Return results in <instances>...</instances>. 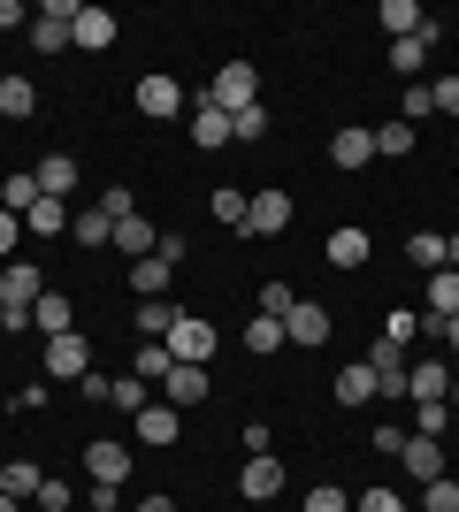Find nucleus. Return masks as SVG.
Listing matches in <instances>:
<instances>
[{
  "label": "nucleus",
  "instance_id": "1",
  "mask_svg": "<svg viewBox=\"0 0 459 512\" xmlns=\"http://www.w3.org/2000/svg\"><path fill=\"white\" fill-rule=\"evenodd\" d=\"M253 100H261V69H253V62H222L215 85H207V107L238 115V107H253Z\"/></svg>",
  "mask_w": 459,
  "mask_h": 512
},
{
  "label": "nucleus",
  "instance_id": "2",
  "mask_svg": "<svg viewBox=\"0 0 459 512\" xmlns=\"http://www.w3.org/2000/svg\"><path fill=\"white\" fill-rule=\"evenodd\" d=\"M77 8H85V0H46L39 16H31V46H39V54L77 46Z\"/></svg>",
  "mask_w": 459,
  "mask_h": 512
},
{
  "label": "nucleus",
  "instance_id": "3",
  "mask_svg": "<svg viewBox=\"0 0 459 512\" xmlns=\"http://www.w3.org/2000/svg\"><path fill=\"white\" fill-rule=\"evenodd\" d=\"M46 375H54V383H85L92 375V344L77 337V329H69V337H46Z\"/></svg>",
  "mask_w": 459,
  "mask_h": 512
},
{
  "label": "nucleus",
  "instance_id": "4",
  "mask_svg": "<svg viewBox=\"0 0 459 512\" xmlns=\"http://www.w3.org/2000/svg\"><path fill=\"white\" fill-rule=\"evenodd\" d=\"M169 360L207 367V360H215V329H207L199 314H176V329H169Z\"/></svg>",
  "mask_w": 459,
  "mask_h": 512
},
{
  "label": "nucleus",
  "instance_id": "5",
  "mask_svg": "<svg viewBox=\"0 0 459 512\" xmlns=\"http://www.w3.org/2000/svg\"><path fill=\"white\" fill-rule=\"evenodd\" d=\"M368 367H375V398H406V375H414V367H406V352H398L391 337L368 344Z\"/></svg>",
  "mask_w": 459,
  "mask_h": 512
},
{
  "label": "nucleus",
  "instance_id": "6",
  "mask_svg": "<svg viewBox=\"0 0 459 512\" xmlns=\"http://www.w3.org/2000/svg\"><path fill=\"white\" fill-rule=\"evenodd\" d=\"M138 115L146 123H176L184 115V85L176 77H138Z\"/></svg>",
  "mask_w": 459,
  "mask_h": 512
},
{
  "label": "nucleus",
  "instance_id": "7",
  "mask_svg": "<svg viewBox=\"0 0 459 512\" xmlns=\"http://www.w3.org/2000/svg\"><path fill=\"white\" fill-rule=\"evenodd\" d=\"M291 230V192H253L245 207V237H284Z\"/></svg>",
  "mask_w": 459,
  "mask_h": 512
},
{
  "label": "nucleus",
  "instance_id": "8",
  "mask_svg": "<svg viewBox=\"0 0 459 512\" xmlns=\"http://www.w3.org/2000/svg\"><path fill=\"white\" fill-rule=\"evenodd\" d=\"M238 490L253 497V505H268V497L284 490V459H276V451H253V459H245V474H238Z\"/></svg>",
  "mask_w": 459,
  "mask_h": 512
},
{
  "label": "nucleus",
  "instance_id": "9",
  "mask_svg": "<svg viewBox=\"0 0 459 512\" xmlns=\"http://www.w3.org/2000/svg\"><path fill=\"white\" fill-rule=\"evenodd\" d=\"M85 474H92V482H115V490H123V482H131V451L100 436V444H85Z\"/></svg>",
  "mask_w": 459,
  "mask_h": 512
},
{
  "label": "nucleus",
  "instance_id": "10",
  "mask_svg": "<svg viewBox=\"0 0 459 512\" xmlns=\"http://www.w3.org/2000/svg\"><path fill=\"white\" fill-rule=\"evenodd\" d=\"M39 291H46V276L31 260H8V268H0V299L8 306H39Z\"/></svg>",
  "mask_w": 459,
  "mask_h": 512
},
{
  "label": "nucleus",
  "instance_id": "11",
  "mask_svg": "<svg viewBox=\"0 0 459 512\" xmlns=\"http://www.w3.org/2000/svg\"><path fill=\"white\" fill-rule=\"evenodd\" d=\"M398 467L414 474V482H437V474H444V444H437V436H406V451H398Z\"/></svg>",
  "mask_w": 459,
  "mask_h": 512
},
{
  "label": "nucleus",
  "instance_id": "12",
  "mask_svg": "<svg viewBox=\"0 0 459 512\" xmlns=\"http://www.w3.org/2000/svg\"><path fill=\"white\" fill-rule=\"evenodd\" d=\"M69 237H77L85 253H100V245H115V214L108 207H77L69 214Z\"/></svg>",
  "mask_w": 459,
  "mask_h": 512
},
{
  "label": "nucleus",
  "instance_id": "13",
  "mask_svg": "<svg viewBox=\"0 0 459 512\" xmlns=\"http://www.w3.org/2000/svg\"><path fill=\"white\" fill-rule=\"evenodd\" d=\"M329 161H337V169H368L375 161V130H337V138H329Z\"/></svg>",
  "mask_w": 459,
  "mask_h": 512
},
{
  "label": "nucleus",
  "instance_id": "14",
  "mask_svg": "<svg viewBox=\"0 0 459 512\" xmlns=\"http://www.w3.org/2000/svg\"><path fill=\"white\" fill-rule=\"evenodd\" d=\"M161 383H169V398H161V406H176V413H184V406H199V398H207V367H184V360H176L169 375H161Z\"/></svg>",
  "mask_w": 459,
  "mask_h": 512
},
{
  "label": "nucleus",
  "instance_id": "15",
  "mask_svg": "<svg viewBox=\"0 0 459 512\" xmlns=\"http://www.w3.org/2000/svg\"><path fill=\"white\" fill-rule=\"evenodd\" d=\"M115 31H123V23H115L108 8H77V46H85V54H108Z\"/></svg>",
  "mask_w": 459,
  "mask_h": 512
},
{
  "label": "nucleus",
  "instance_id": "16",
  "mask_svg": "<svg viewBox=\"0 0 459 512\" xmlns=\"http://www.w3.org/2000/svg\"><path fill=\"white\" fill-rule=\"evenodd\" d=\"M444 390H452V367H444V360H414L406 398H414V406H429V398H444Z\"/></svg>",
  "mask_w": 459,
  "mask_h": 512
},
{
  "label": "nucleus",
  "instance_id": "17",
  "mask_svg": "<svg viewBox=\"0 0 459 512\" xmlns=\"http://www.w3.org/2000/svg\"><path fill=\"white\" fill-rule=\"evenodd\" d=\"M176 436H184V413H176V406H146V413H138V444L161 451V444H176Z\"/></svg>",
  "mask_w": 459,
  "mask_h": 512
},
{
  "label": "nucleus",
  "instance_id": "18",
  "mask_svg": "<svg viewBox=\"0 0 459 512\" xmlns=\"http://www.w3.org/2000/svg\"><path fill=\"white\" fill-rule=\"evenodd\" d=\"M284 329H291V344H329V306L299 299V306H291V321H284Z\"/></svg>",
  "mask_w": 459,
  "mask_h": 512
},
{
  "label": "nucleus",
  "instance_id": "19",
  "mask_svg": "<svg viewBox=\"0 0 459 512\" xmlns=\"http://www.w3.org/2000/svg\"><path fill=\"white\" fill-rule=\"evenodd\" d=\"M153 245H161V230H153L146 214H123V222H115V253H131V260H146Z\"/></svg>",
  "mask_w": 459,
  "mask_h": 512
},
{
  "label": "nucleus",
  "instance_id": "20",
  "mask_svg": "<svg viewBox=\"0 0 459 512\" xmlns=\"http://www.w3.org/2000/svg\"><path fill=\"white\" fill-rule=\"evenodd\" d=\"M192 146H199V153H222V146H230V115H222V107L199 100V115H192Z\"/></svg>",
  "mask_w": 459,
  "mask_h": 512
},
{
  "label": "nucleus",
  "instance_id": "21",
  "mask_svg": "<svg viewBox=\"0 0 459 512\" xmlns=\"http://www.w3.org/2000/svg\"><path fill=\"white\" fill-rule=\"evenodd\" d=\"M31 176H39V192H46V199H69V192H77V161H69V153H46Z\"/></svg>",
  "mask_w": 459,
  "mask_h": 512
},
{
  "label": "nucleus",
  "instance_id": "22",
  "mask_svg": "<svg viewBox=\"0 0 459 512\" xmlns=\"http://www.w3.org/2000/svg\"><path fill=\"white\" fill-rule=\"evenodd\" d=\"M69 321H77V306H69L62 291H39V306H31V329H46V337H69Z\"/></svg>",
  "mask_w": 459,
  "mask_h": 512
},
{
  "label": "nucleus",
  "instance_id": "23",
  "mask_svg": "<svg viewBox=\"0 0 459 512\" xmlns=\"http://www.w3.org/2000/svg\"><path fill=\"white\" fill-rule=\"evenodd\" d=\"M284 344H291V329L276 314H253V321H245V352H261V360H268V352H284Z\"/></svg>",
  "mask_w": 459,
  "mask_h": 512
},
{
  "label": "nucleus",
  "instance_id": "24",
  "mask_svg": "<svg viewBox=\"0 0 459 512\" xmlns=\"http://www.w3.org/2000/svg\"><path fill=\"white\" fill-rule=\"evenodd\" d=\"M383 31H391V39H421V31H429V16H421L414 0H383Z\"/></svg>",
  "mask_w": 459,
  "mask_h": 512
},
{
  "label": "nucleus",
  "instance_id": "25",
  "mask_svg": "<svg viewBox=\"0 0 459 512\" xmlns=\"http://www.w3.org/2000/svg\"><path fill=\"white\" fill-rule=\"evenodd\" d=\"M459 314V268H437L429 276V321H452Z\"/></svg>",
  "mask_w": 459,
  "mask_h": 512
},
{
  "label": "nucleus",
  "instance_id": "26",
  "mask_svg": "<svg viewBox=\"0 0 459 512\" xmlns=\"http://www.w3.org/2000/svg\"><path fill=\"white\" fill-rule=\"evenodd\" d=\"M368 398H375V367L352 360L345 375H337V406H368Z\"/></svg>",
  "mask_w": 459,
  "mask_h": 512
},
{
  "label": "nucleus",
  "instance_id": "27",
  "mask_svg": "<svg viewBox=\"0 0 459 512\" xmlns=\"http://www.w3.org/2000/svg\"><path fill=\"white\" fill-rule=\"evenodd\" d=\"M169 276H176V268H169V260H161V253L131 260V283H138V299H161V291H169Z\"/></svg>",
  "mask_w": 459,
  "mask_h": 512
},
{
  "label": "nucleus",
  "instance_id": "28",
  "mask_svg": "<svg viewBox=\"0 0 459 512\" xmlns=\"http://www.w3.org/2000/svg\"><path fill=\"white\" fill-rule=\"evenodd\" d=\"M23 230H31V237H62V230H69V207H62V199H46V192H39V207L23 214Z\"/></svg>",
  "mask_w": 459,
  "mask_h": 512
},
{
  "label": "nucleus",
  "instance_id": "29",
  "mask_svg": "<svg viewBox=\"0 0 459 512\" xmlns=\"http://www.w3.org/2000/svg\"><path fill=\"white\" fill-rule=\"evenodd\" d=\"M0 207H8V214H31V207H39V176L16 169L8 184H0Z\"/></svg>",
  "mask_w": 459,
  "mask_h": 512
},
{
  "label": "nucleus",
  "instance_id": "30",
  "mask_svg": "<svg viewBox=\"0 0 459 512\" xmlns=\"http://www.w3.org/2000/svg\"><path fill=\"white\" fill-rule=\"evenodd\" d=\"M39 482H46V474L31 467V459H8V467H0V490L16 497V505H23V497H39Z\"/></svg>",
  "mask_w": 459,
  "mask_h": 512
},
{
  "label": "nucleus",
  "instance_id": "31",
  "mask_svg": "<svg viewBox=\"0 0 459 512\" xmlns=\"http://www.w3.org/2000/svg\"><path fill=\"white\" fill-rule=\"evenodd\" d=\"M138 329H146V344H169V329H176L169 299H138Z\"/></svg>",
  "mask_w": 459,
  "mask_h": 512
},
{
  "label": "nucleus",
  "instance_id": "32",
  "mask_svg": "<svg viewBox=\"0 0 459 512\" xmlns=\"http://www.w3.org/2000/svg\"><path fill=\"white\" fill-rule=\"evenodd\" d=\"M329 260H337V268H360V260H368V230H329Z\"/></svg>",
  "mask_w": 459,
  "mask_h": 512
},
{
  "label": "nucleus",
  "instance_id": "33",
  "mask_svg": "<svg viewBox=\"0 0 459 512\" xmlns=\"http://www.w3.org/2000/svg\"><path fill=\"white\" fill-rule=\"evenodd\" d=\"M31 107H39V92L23 85V77H0V115H8V123H23Z\"/></svg>",
  "mask_w": 459,
  "mask_h": 512
},
{
  "label": "nucleus",
  "instance_id": "34",
  "mask_svg": "<svg viewBox=\"0 0 459 512\" xmlns=\"http://www.w3.org/2000/svg\"><path fill=\"white\" fill-rule=\"evenodd\" d=\"M375 153H391V161H414V123H383V130H375Z\"/></svg>",
  "mask_w": 459,
  "mask_h": 512
},
{
  "label": "nucleus",
  "instance_id": "35",
  "mask_svg": "<svg viewBox=\"0 0 459 512\" xmlns=\"http://www.w3.org/2000/svg\"><path fill=\"white\" fill-rule=\"evenodd\" d=\"M406 260H414V268H429V276H437V268H452V260H444V237H406Z\"/></svg>",
  "mask_w": 459,
  "mask_h": 512
},
{
  "label": "nucleus",
  "instance_id": "36",
  "mask_svg": "<svg viewBox=\"0 0 459 512\" xmlns=\"http://www.w3.org/2000/svg\"><path fill=\"white\" fill-rule=\"evenodd\" d=\"M230 138H238V146L268 138V107H261V100H253V107H238V115H230Z\"/></svg>",
  "mask_w": 459,
  "mask_h": 512
},
{
  "label": "nucleus",
  "instance_id": "37",
  "mask_svg": "<svg viewBox=\"0 0 459 512\" xmlns=\"http://www.w3.org/2000/svg\"><path fill=\"white\" fill-rule=\"evenodd\" d=\"M108 406H123V413H146L153 398H146V383H138V375H115V383H108Z\"/></svg>",
  "mask_w": 459,
  "mask_h": 512
},
{
  "label": "nucleus",
  "instance_id": "38",
  "mask_svg": "<svg viewBox=\"0 0 459 512\" xmlns=\"http://www.w3.org/2000/svg\"><path fill=\"white\" fill-rule=\"evenodd\" d=\"M421 62H429V39H391V69L398 77H421Z\"/></svg>",
  "mask_w": 459,
  "mask_h": 512
},
{
  "label": "nucleus",
  "instance_id": "39",
  "mask_svg": "<svg viewBox=\"0 0 459 512\" xmlns=\"http://www.w3.org/2000/svg\"><path fill=\"white\" fill-rule=\"evenodd\" d=\"M207 207H215V222H230V230H245V207H253V192H230V184H222V192L207 199Z\"/></svg>",
  "mask_w": 459,
  "mask_h": 512
},
{
  "label": "nucleus",
  "instance_id": "40",
  "mask_svg": "<svg viewBox=\"0 0 459 512\" xmlns=\"http://www.w3.org/2000/svg\"><path fill=\"white\" fill-rule=\"evenodd\" d=\"M421 512H459V482H452V474L421 482Z\"/></svg>",
  "mask_w": 459,
  "mask_h": 512
},
{
  "label": "nucleus",
  "instance_id": "41",
  "mask_svg": "<svg viewBox=\"0 0 459 512\" xmlns=\"http://www.w3.org/2000/svg\"><path fill=\"white\" fill-rule=\"evenodd\" d=\"M299 512H352V497L337 490V482H314V490H306V505Z\"/></svg>",
  "mask_w": 459,
  "mask_h": 512
},
{
  "label": "nucleus",
  "instance_id": "42",
  "mask_svg": "<svg viewBox=\"0 0 459 512\" xmlns=\"http://www.w3.org/2000/svg\"><path fill=\"white\" fill-rule=\"evenodd\" d=\"M169 344H138V383H161V375H169Z\"/></svg>",
  "mask_w": 459,
  "mask_h": 512
},
{
  "label": "nucleus",
  "instance_id": "43",
  "mask_svg": "<svg viewBox=\"0 0 459 512\" xmlns=\"http://www.w3.org/2000/svg\"><path fill=\"white\" fill-rule=\"evenodd\" d=\"M421 115H437V92H429V85H406V100H398V123H421Z\"/></svg>",
  "mask_w": 459,
  "mask_h": 512
},
{
  "label": "nucleus",
  "instance_id": "44",
  "mask_svg": "<svg viewBox=\"0 0 459 512\" xmlns=\"http://www.w3.org/2000/svg\"><path fill=\"white\" fill-rule=\"evenodd\" d=\"M291 306H299V299H291V283H261V314L291 321Z\"/></svg>",
  "mask_w": 459,
  "mask_h": 512
},
{
  "label": "nucleus",
  "instance_id": "45",
  "mask_svg": "<svg viewBox=\"0 0 459 512\" xmlns=\"http://www.w3.org/2000/svg\"><path fill=\"white\" fill-rule=\"evenodd\" d=\"M352 512H406V497H398V490H360Z\"/></svg>",
  "mask_w": 459,
  "mask_h": 512
},
{
  "label": "nucleus",
  "instance_id": "46",
  "mask_svg": "<svg viewBox=\"0 0 459 512\" xmlns=\"http://www.w3.org/2000/svg\"><path fill=\"white\" fill-rule=\"evenodd\" d=\"M421 413V436H444V421H452V406L444 398H429V406H414Z\"/></svg>",
  "mask_w": 459,
  "mask_h": 512
},
{
  "label": "nucleus",
  "instance_id": "47",
  "mask_svg": "<svg viewBox=\"0 0 459 512\" xmlns=\"http://www.w3.org/2000/svg\"><path fill=\"white\" fill-rule=\"evenodd\" d=\"M39 512H69V482H54V474H46V482H39Z\"/></svg>",
  "mask_w": 459,
  "mask_h": 512
},
{
  "label": "nucleus",
  "instance_id": "48",
  "mask_svg": "<svg viewBox=\"0 0 459 512\" xmlns=\"http://www.w3.org/2000/svg\"><path fill=\"white\" fill-rule=\"evenodd\" d=\"M16 237H23V214H8V207H0V260L16 253Z\"/></svg>",
  "mask_w": 459,
  "mask_h": 512
},
{
  "label": "nucleus",
  "instance_id": "49",
  "mask_svg": "<svg viewBox=\"0 0 459 512\" xmlns=\"http://www.w3.org/2000/svg\"><path fill=\"white\" fill-rule=\"evenodd\" d=\"M429 92H437V115H459V77H437Z\"/></svg>",
  "mask_w": 459,
  "mask_h": 512
},
{
  "label": "nucleus",
  "instance_id": "50",
  "mask_svg": "<svg viewBox=\"0 0 459 512\" xmlns=\"http://www.w3.org/2000/svg\"><path fill=\"white\" fill-rule=\"evenodd\" d=\"M0 329H31V306H8V299H0Z\"/></svg>",
  "mask_w": 459,
  "mask_h": 512
},
{
  "label": "nucleus",
  "instance_id": "51",
  "mask_svg": "<svg viewBox=\"0 0 459 512\" xmlns=\"http://www.w3.org/2000/svg\"><path fill=\"white\" fill-rule=\"evenodd\" d=\"M23 23H31V16H23V0H0V31H23Z\"/></svg>",
  "mask_w": 459,
  "mask_h": 512
},
{
  "label": "nucleus",
  "instance_id": "52",
  "mask_svg": "<svg viewBox=\"0 0 459 512\" xmlns=\"http://www.w3.org/2000/svg\"><path fill=\"white\" fill-rule=\"evenodd\" d=\"M437 337H444V352L459 360V314H452V321H437Z\"/></svg>",
  "mask_w": 459,
  "mask_h": 512
},
{
  "label": "nucleus",
  "instance_id": "53",
  "mask_svg": "<svg viewBox=\"0 0 459 512\" xmlns=\"http://www.w3.org/2000/svg\"><path fill=\"white\" fill-rule=\"evenodd\" d=\"M138 512H176V505H169V497H146V505H138Z\"/></svg>",
  "mask_w": 459,
  "mask_h": 512
},
{
  "label": "nucleus",
  "instance_id": "54",
  "mask_svg": "<svg viewBox=\"0 0 459 512\" xmlns=\"http://www.w3.org/2000/svg\"><path fill=\"white\" fill-rule=\"evenodd\" d=\"M444 260H452V268H459V230H452V237H444Z\"/></svg>",
  "mask_w": 459,
  "mask_h": 512
},
{
  "label": "nucleus",
  "instance_id": "55",
  "mask_svg": "<svg viewBox=\"0 0 459 512\" xmlns=\"http://www.w3.org/2000/svg\"><path fill=\"white\" fill-rule=\"evenodd\" d=\"M0 512H23V505H16V497H8V490H0Z\"/></svg>",
  "mask_w": 459,
  "mask_h": 512
},
{
  "label": "nucleus",
  "instance_id": "56",
  "mask_svg": "<svg viewBox=\"0 0 459 512\" xmlns=\"http://www.w3.org/2000/svg\"><path fill=\"white\" fill-rule=\"evenodd\" d=\"M444 406H452V413H459V383H452V390H444Z\"/></svg>",
  "mask_w": 459,
  "mask_h": 512
},
{
  "label": "nucleus",
  "instance_id": "57",
  "mask_svg": "<svg viewBox=\"0 0 459 512\" xmlns=\"http://www.w3.org/2000/svg\"><path fill=\"white\" fill-rule=\"evenodd\" d=\"M0 268H8V260H0Z\"/></svg>",
  "mask_w": 459,
  "mask_h": 512
}]
</instances>
